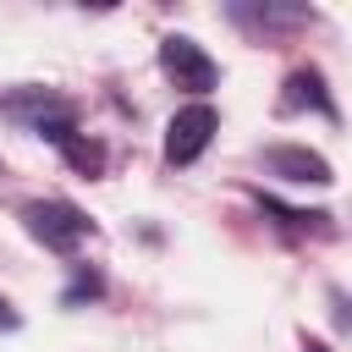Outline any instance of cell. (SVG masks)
<instances>
[{
	"mask_svg": "<svg viewBox=\"0 0 352 352\" xmlns=\"http://www.w3.org/2000/svg\"><path fill=\"white\" fill-rule=\"evenodd\" d=\"M231 16L236 22H253V28H297L314 11L308 6H231Z\"/></svg>",
	"mask_w": 352,
	"mask_h": 352,
	"instance_id": "cell-7",
	"label": "cell"
},
{
	"mask_svg": "<svg viewBox=\"0 0 352 352\" xmlns=\"http://www.w3.org/2000/svg\"><path fill=\"white\" fill-rule=\"evenodd\" d=\"M99 292H104V280H99V270H88V264H82V270H77V280L66 286V297H60V302H66V308H77L82 297H99Z\"/></svg>",
	"mask_w": 352,
	"mask_h": 352,
	"instance_id": "cell-9",
	"label": "cell"
},
{
	"mask_svg": "<svg viewBox=\"0 0 352 352\" xmlns=\"http://www.w3.org/2000/svg\"><path fill=\"white\" fill-rule=\"evenodd\" d=\"M264 170L280 176V182H302V187H330V160L314 154V148H297V143H270L264 148Z\"/></svg>",
	"mask_w": 352,
	"mask_h": 352,
	"instance_id": "cell-5",
	"label": "cell"
},
{
	"mask_svg": "<svg viewBox=\"0 0 352 352\" xmlns=\"http://www.w3.org/2000/svg\"><path fill=\"white\" fill-rule=\"evenodd\" d=\"M60 154H66V165H77L82 176H99V170H104V148H99L94 138H82V132H72V138L60 143Z\"/></svg>",
	"mask_w": 352,
	"mask_h": 352,
	"instance_id": "cell-8",
	"label": "cell"
},
{
	"mask_svg": "<svg viewBox=\"0 0 352 352\" xmlns=\"http://www.w3.org/2000/svg\"><path fill=\"white\" fill-rule=\"evenodd\" d=\"M22 226H28V236L44 242L50 253H77V248L94 236V220H88L77 204H66V198H33V204H22Z\"/></svg>",
	"mask_w": 352,
	"mask_h": 352,
	"instance_id": "cell-2",
	"label": "cell"
},
{
	"mask_svg": "<svg viewBox=\"0 0 352 352\" xmlns=\"http://www.w3.org/2000/svg\"><path fill=\"white\" fill-rule=\"evenodd\" d=\"M336 319H341V324L352 330V302H346V297H336Z\"/></svg>",
	"mask_w": 352,
	"mask_h": 352,
	"instance_id": "cell-10",
	"label": "cell"
},
{
	"mask_svg": "<svg viewBox=\"0 0 352 352\" xmlns=\"http://www.w3.org/2000/svg\"><path fill=\"white\" fill-rule=\"evenodd\" d=\"M0 116H11V121H22L28 132H38V138H50L55 148L77 132V110L55 94V88H11V94H0Z\"/></svg>",
	"mask_w": 352,
	"mask_h": 352,
	"instance_id": "cell-1",
	"label": "cell"
},
{
	"mask_svg": "<svg viewBox=\"0 0 352 352\" xmlns=\"http://www.w3.org/2000/svg\"><path fill=\"white\" fill-rule=\"evenodd\" d=\"M302 352H330L324 341H314V336H302Z\"/></svg>",
	"mask_w": 352,
	"mask_h": 352,
	"instance_id": "cell-12",
	"label": "cell"
},
{
	"mask_svg": "<svg viewBox=\"0 0 352 352\" xmlns=\"http://www.w3.org/2000/svg\"><path fill=\"white\" fill-rule=\"evenodd\" d=\"M160 66H165V77H170L176 88H187V94H209V88L220 82L214 55H209L198 38H187V33H165V38H160Z\"/></svg>",
	"mask_w": 352,
	"mask_h": 352,
	"instance_id": "cell-3",
	"label": "cell"
},
{
	"mask_svg": "<svg viewBox=\"0 0 352 352\" xmlns=\"http://www.w3.org/2000/svg\"><path fill=\"white\" fill-rule=\"evenodd\" d=\"M0 330H16V314H11V302L0 297Z\"/></svg>",
	"mask_w": 352,
	"mask_h": 352,
	"instance_id": "cell-11",
	"label": "cell"
},
{
	"mask_svg": "<svg viewBox=\"0 0 352 352\" xmlns=\"http://www.w3.org/2000/svg\"><path fill=\"white\" fill-rule=\"evenodd\" d=\"M280 110H319V116H330V121H336V99L324 94V77H319L314 66H297V72L286 77Z\"/></svg>",
	"mask_w": 352,
	"mask_h": 352,
	"instance_id": "cell-6",
	"label": "cell"
},
{
	"mask_svg": "<svg viewBox=\"0 0 352 352\" xmlns=\"http://www.w3.org/2000/svg\"><path fill=\"white\" fill-rule=\"evenodd\" d=\"M214 132H220V116H214V104H182L176 116H170V126H165V165H192L209 143H214Z\"/></svg>",
	"mask_w": 352,
	"mask_h": 352,
	"instance_id": "cell-4",
	"label": "cell"
}]
</instances>
